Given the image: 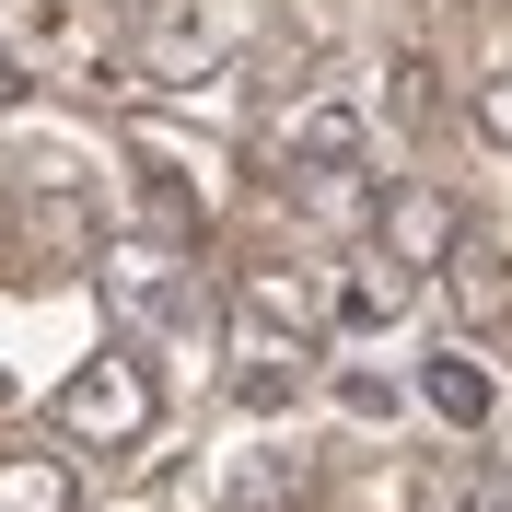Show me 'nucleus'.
<instances>
[{"mask_svg": "<svg viewBox=\"0 0 512 512\" xmlns=\"http://www.w3.org/2000/svg\"><path fill=\"white\" fill-rule=\"evenodd\" d=\"M431 280H443V303H454L466 338H501V350H512V256L501 245H454Z\"/></svg>", "mask_w": 512, "mask_h": 512, "instance_id": "39448f33", "label": "nucleus"}, {"mask_svg": "<svg viewBox=\"0 0 512 512\" xmlns=\"http://www.w3.org/2000/svg\"><path fill=\"white\" fill-rule=\"evenodd\" d=\"M105 303H128L140 326H163V315H198V291L175 280V256H117V268H105Z\"/></svg>", "mask_w": 512, "mask_h": 512, "instance_id": "0eeeda50", "label": "nucleus"}, {"mask_svg": "<svg viewBox=\"0 0 512 512\" xmlns=\"http://www.w3.org/2000/svg\"><path fill=\"white\" fill-rule=\"evenodd\" d=\"M419 396H431V419H454V431H489L501 373H489L478 350H431V361H419Z\"/></svg>", "mask_w": 512, "mask_h": 512, "instance_id": "423d86ee", "label": "nucleus"}, {"mask_svg": "<svg viewBox=\"0 0 512 512\" xmlns=\"http://www.w3.org/2000/svg\"><path fill=\"white\" fill-rule=\"evenodd\" d=\"M280 163H303V175H350L361 163V105L350 94H303V105H280Z\"/></svg>", "mask_w": 512, "mask_h": 512, "instance_id": "20e7f679", "label": "nucleus"}, {"mask_svg": "<svg viewBox=\"0 0 512 512\" xmlns=\"http://www.w3.org/2000/svg\"><path fill=\"white\" fill-rule=\"evenodd\" d=\"M0 512H82L70 454H0Z\"/></svg>", "mask_w": 512, "mask_h": 512, "instance_id": "6e6552de", "label": "nucleus"}, {"mask_svg": "<svg viewBox=\"0 0 512 512\" xmlns=\"http://www.w3.org/2000/svg\"><path fill=\"white\" fill-rule=\"evenodd\" d=\"M419 512H512L501 501V466H489V454H443V466L419 478Z\"/></svg>", "mask_w": 512, "mask_h": 512, "instance_id": "9d476101", "label": "nucleus"}, {"mask_svg": "<svg viewBox=\"0 0 512 512\" xmlns=\"http://www.w3.org/2000/svg\"><path fill=\"white\" fill-rule=\"evenodd\" d=\"M419 303L408 268H384V256H350V280H338V326H396Z\"/></svg>", "mask_w": 512, "mask_h": 512, "instance_id": "1a4fd4ad", "label": "nucleus"}, {"mask_svg": "<svg viewBox=\"0 0 512 512\" xmlns=\"http://www.w3.org/2000/svg\"><path fill=\"white\" fill-rule=\"evenodd\" d=\"M478 128H489V140L512 152V70H501V82H478Z\"/></svg>", "mask_w": 512, "mask_h": 512, "instance_id": "ddd939ff", "label": "nucleus"}, {"mask_svg": "<svg viewBox=\"0 0 512 512\" xmlns=\"http://www.w3.org/2000/svg\"><path fill=\"white\" fill-rule=\"evenodd\" d=\"M291 489H303V466H256V478L222 489V512H268V501H291Z\"/></svg>", "mask_w": 512, "mask_h": 512, "instance_id": "9b49d317", "label": "nucleus"}, {"mask_svg": "<svg viewBox=\"0 0 512 512\" xmlns=\"http://www.w3.org/2000/svg\"><path fill=\"white\" fill-rule=\"evenodd\" d=\"M0 105H12V70H0Z\"/></svg>", "mask_w": 512, "mask_h": 512, "instance_id": "4468645a", "label": "nucleus"}, {"mask_svg": "<svg viewBox=\"0 0 512 512\" xmlns=\"http://www.w3.org/2000/svg\"><path fill=\"white\" fill-rule=\"evenodd\" d=\"M256 0H152V35H140V70L152 82H198V70H222L233 47H256Z\"/></svg>", "mask_w": 512, "mask_h": 512, "instance_id": "f03ea898", "label": "nucleus"}, {"mask_svg": "<svg viewBox=\"0 0 512 512\" xmlns=\"http://www.w3.org/2000/svg\"><path fill=\"white\" fill-rule=\"evenodd\" d=\"M454 245H466V210H454L443 187H396V198H384V222H373V256H384V268L431 280Z\"/></svg>", "mask_w": 512, "mask_h": 512, "instance_id": "7ed1b4c3", "label": "nucleus"}, {"mask_svg": "<svg viewBox=\"0 0 512 512\" xmlns=\"http://www.w3.org/2000/svg\"><path fill=\"white\" fill-rule=\"evenodd\" d=\"M338 408H350V419H384V408H396V384H384V373H338Z\"/></svg>", "mask_w": 512, "mask_h": 512, "instance_id": "f8f14e48", "label": "nucleus"}, {"mask_svg": "<svg viewBox=\"0 0 512 512\" xmlns=\"http://www.w3.org/2000/svg\"><path fill=\"white\" fill-rule=\"evenodd\" d=\"M152 419H163V384H152L140 350H94L82 373L59 384V431L70 443H140Z\"/></svg>", "mask_w": 512, "mask_h": 512, "instance_id": "f257e3e1", "label": "nucleus"}]
</instances>
